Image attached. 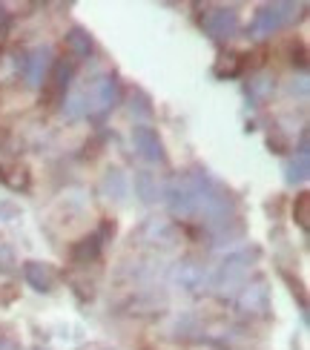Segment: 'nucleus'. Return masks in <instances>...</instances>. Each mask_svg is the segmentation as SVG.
<instances>
[{"instance_id": "nucleus-1", "label": "nucleus", "mask_w": 310, "mask_h": 350, "mask_svg": "<svg viewBox=\"0 0 310 350\" xmlns=\"http://www.w3.org/2000/svg\"><path fill=\"white\" fill-rule=\"evenodd\" d=\"M118 98H121V90H118V81L112 75H103L98 78L90 90H86V100L83 104V112L86 115H92V118H101V115H107L115 104H118Z\"/></svg>"}, {"instance_id": "nucleus-2", "label": "nucleus", "mask_w": 310, "mask_h": 350, "mask_svg": "<svg viewBox=\"0 0 310 350\" xmlns=\"http://www.w3.org/2000/svg\"><path fill=\"white\" fill-rule=\"evenodd\" d=\"M293 18H296V6L293 3H273L256 12L253 23H250V32L253 38H268L273 32H279L282 26H287Z\"/></svg>"}, {"instance_id": "nucleus-3", "label": "nucleus", "mask_w": 310, "mask_h": 350, "mask_svg": "<svg viewBox=\"0 0 310 350\" xmlns=\"http://www.w3.org/2000/svg\"><path fill=\"white\" fill-rule=\"evenodd\" d=\"M55 66V57H52V49L49 46H38L29 52L23 61H21V72H23V81L26 86H32V90H38V86L47 83L49 72Z\"/></svg>"}, {"instance_id": "nucleus-4", "label": "nucleus", "mask_w": 310, "mask_h": 350, "mask_svg": "<svg viewBox=\"0 0 310 350\" xmlns=\"http://www.w3.org/2000/svg\"><path fill=\"white\" fill-rule=\"evenodd\" d=\"M201 26L210 38L227 40L239 32V14H235V9H207L201 14Z\"/></svg>"}, {"instance_id": "nucleus-5", "label": "nucleus", "mask_w": 310, "mask_h": 350, "mask_svg": "<svg viewBox=\"0 0 310 350\" xmlns=\"http://www.w3.org/2000/svg\"><path fill=\"white\" fill-rule=\"evenodd\" d=\"M132 144H135L138 155L146 158V161H164V147H161V138L153 126L138 124L132 129Z\"/></svg>"}, {"instance_id": "nucleus-6", "label": "nucleus", "mask_w": 310, "mask_h": 350, "mask_svg": "<svg viewBox=\"0 0 310 350\" xmlns=\"http://www.w3.org/2000/svg\"><path fill=\"white\" fill-rule=\"evenodd\" d=\"M235 308H239L244 316H264L270 308V301H268V287H264L261 282L259 284H247L242 290V296L239 301H235Z\"/></svg>"}, {"instance_id": "nucleus-7", "label": "nucleus", "mask_w": 310, "mask_h": 350, "mask_svg": "<svg viewBox=\"0 0 310 350\" xmlns=\"http://www.w3.org/2000/svg\"><path fill=\"white\" fill-rule=\"evenodd\" d=\"M250 270V253L244 250V253H235V256H230L224 265H221V270H218V275H216V287H233L235 282L242 279V275Z\"/></svg>"}, {"instance_id": "nucleus-8", "label": "nucleus", "mask_w": 310, "mask_h": 350, "mask_svg": "<svg viewBox=\"0 0 310 350\" xmlns=\"http://www.w3.org/2000/svg\"><path fill=\"white\" fill-rule=\"evenodd\" d=\"M69 75H72V66L66 61H55L52 72H49V78H47V95L55 98V100H61L66 95V83H69Z\"/></svg>"}, {"instance_id": "nucleus-9", "label": "nucleus", "mask_w": 310, "mask_h": 350, "mask_svg": "<svg viewBox=\"0 0 310 350\" xmlns=\"http://www.w3.org/2000/svg\"><path fill=\"white\" fill-rule=\"evenodd\" d=\"M23 279L32 284L35 290H52L55 270L49 265H40V261H26V265H23Z\"/></svg>"}, {"instance_id": "nucleus-10", "label": "nucleus", "mask_w": 310, "mask_h": 350, "mask_svg": "<svg viewBox=\"0 0 310 350\" xmlns=\"http://www.w3.org/2000/svg\"><path fill=\"white\" fill-rule=\"evenodd\" d=\"M172 279L179 282L184 290H198V287H204V282H207V273H204V267L196 265V261H184V265L175 267Z\"/></svg>"}, {"instance_id": "nucleus-11", "label": "nucleus", "mask_w": 310, "mask_h": 350, "mask_svg": "<svg viewBox=\"0 0 310 350\" xmlns=\"http://www.w3.org/2000/svg\"><path fill=\"white\" fill-rule=\"evenodd\" d=\"M138 236L144 239V241H161L164 247H170L172 241H175V230H172V224L170 221H158V218H153V221H146L144 227H141V232Z\"/></svg>"}, {"instance_id": "nucleus-12", "label": "nucleus", "mask_w": 310, "mask_h": 350, "mask_svg": "<svg viewBox=\"0 0 310 350\" xmlns=\"http://www.w3.org/2000/svg\"><path fill=\"white\" fill-rule=\"evenodd\" d=\"M103 230H107V227H103ZM101 236H103V232H95V236L81 239L75 247H72V258H75L78 265H86V261H92V258L101 253Z\"/></svg>"}, {"instance_id": "nucleus-13", "label": "nucleus", "mask_w": 310, "mask_h": 350, "mask_svg": "<svg viewBox=\"0 0 310 350\" xmlns=\"http://www.w3.org/2000/svg\"><path fill=\"white\" fill-rule=\"evenodd\" d=\"M66 49L72 52V57H90L92 55V38L83 32V29H72L66 35Z\"/></svg>"}, {"instance_id": "nucleus-14", "label": "nucleus", "mask_w": 310, "mask_h": 350, "mask_svg": "<svg viewBox=\"0 0 310 350\" xmlns=\"http://www.w3.org/2000/svg\"><path fill=\"white\" fill-rule=\"evenodd\" d=\"M135 189H138V196L144 198V201H155L158 198V181L153 178V172H141L138 178H135Z\"/></svg>"}, {"instance_id": "nucleus-15", "label": "nucleus", "mask_w": 310, "mask_h": 350, "mask_svg": "<svg viewBox=\"0 0 310 350\" xmlns=\"http://www.w3.org/2000/svg\"><path fill=\"white\" fill-rule=\"evenodd\" d=\"M307 178V152H299V158H293L287 164V181L290 184H302Z\"/></svg>"}, {"instance_id": "nucleus-16", "label": "nucleus", "mask_w": 310, "mask_h": 350, "mask_svg": "<svg viewBox=\"0 0 310 350\" xmlns=\"http://www.w3.org/2000/svg\"><path fill=\"white\" fill-rule=\"evenodd\" d=\"M247 92L253 95L256 100H264L270 92H273V78H268V75H259V78H253L247 83Z\"/></svg>"}, {"instance_id": "nucleus-17", "label": "nucleus", "mask_w": 310, "mask_h": 350, "mask_svg": "<svg viewBox=\"0 0 310 350\" xmlns=\"http://www.w3.org/2000/svg\"><path fill=\"white\" fill-rule=\"evenodd\" d=\"M103 189H107V193H115V198H124L127 196V178L118 170H112L107 178H103Z\"/></svg>"}, {"instance_id": "nucleus-18", "label": "nucleus", "mask_w": 310, "mask_h": 350, "mask_svg": "<svg viewBox=\"0 0 310 350\" xmlns=\"http://www.w3.org/2000/svg\"><path fill=\"white\" fill-rule=\"evenodd\" d=\"M12 270H14V253H12V247L0 241V273H12Z\"/></svg>"}, {"instance_id": "nucleus-19", "label": "nucleus", "mask_w": 310, "mask_h": 350, "mask_svg": "<svg viewBox=\"0 0 310 350\" xmlns=\"http://www.w3.org/2000/svg\"><path fill=\"white\" fill-rule=\"evenodd\" d=\"M6 23H9V14L3 6H0V32H6Z\"/></svg>"}]
</instances>
